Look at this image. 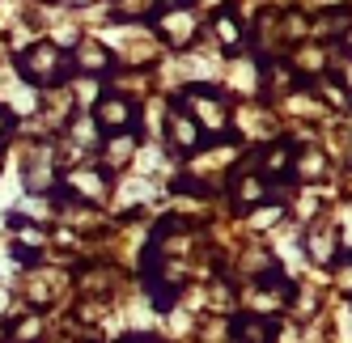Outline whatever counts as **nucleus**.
Masks as SVG:
<instances>
[{
    "label": "nucleus",
    "mask_w": 352,
    "mask_h": 343,
    "mask_svg": "<svg viewBox=\"0 0 352 343\" xmlns=\"http://www.w3.org/2000/svg\"><path fill=\"white\" fill-rule=\"evenodd\" d=\"M170 140L179 144V149H195V144H199V123H195L183 106L170 110Z\"/></svg>",
    "instance_id": "20e7f679"
},
{
    "label": "nucleus",
    "mask_w": 352,
    "mask_h": 343,
    "mask_svg": "<svg viewBox=\"0 0 352 343\" xmlns=\"http://www.w3.org/2000/svg\"><path fill=\"white\" fill-rule=\"evenodd\" d=\"M94 119H98L102 128L119 132V128H128L132 119H136V106L123 102V97H102V102H98V110H94Z\"/></svg>",
    "instance_id": "f03ea898"
},
{
    "label": "nucleus",
    "mask_w": 352,
    "mask_h": 343,
    "mask_svg": "<svg viewBox=\"0 0 352 343\" xmlns=\"http://www.w3.org/2000/svg\"><path fill=\"white\" fill-rule=\"evenodd\" d=\"M5 132H9V115L0 110V140H5Z\"/></svg>",
    "instance_id": "423d86ee"
},
{
    "label": "nucleus",
    "mask_w": 352,
    "mask_h": 343,
    "mask_svg": "<svg viewBox=\"0 0 352 343\" xmlns=\"http://www.w3.org/2000/svg\"><path fill=\"white\" fill-rule=\"evenodd\" d=\"M234 343H272V322L259 314H242L234 322Z\"/></svg>",
    "instance_id": "7ed1b4c3"
},
{
    "label": "nucleus",
    "mask_w": 352,
    "mask_h": 343,
    "mask_svg": "<svg viewBox=\"0 0 352 343\" xmlns=\"http://www.w3.org/2000/svg\"><path fill=\"white\" fill-rule=\"evenodd\" d=\"M217 34H221V43H238V26H234V17H217Z\"/></svg>",
    "instance_id": "39448f33"
},
{
    "label": "nucleus",
    "mask_w": 352,
    "mask_h": 343,
    "mask_svg": "<svg viewBox=\"0 0 352 343\" xmlns=\"http://www.w3.org/2000/svg\"><path fill=\"white\" fill-rule=\"evenodd\" d=\"M17 68H21V77H26L30 85H56V81H64L68 72H72L56 43H34V47H26L21 60H17Z\"/></svg>",
    "instance_id": "f257e3e1"
},
{
    "label": "nucleus",
    "mask_w": 352,
    "mask_h": 343,
    "mask_svg": "<svg viewBox=\"0 0 352 343\" xmlns=\"http://www.w3.org/2000/svg\"><path fill=\"white\" fill-rule=\"evenodd\" d=\"M344 47H348V51H352V30H348V34H344Z\"/></svg>",
    "instance_id": "0eeeda50"
}]
</instances>
